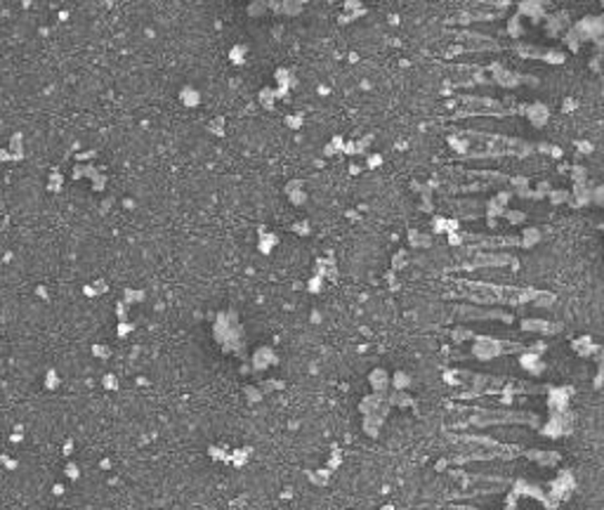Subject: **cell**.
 Returning a JSON list of instances; mask_svg holds the SVG:
<instances>
[{
	"mask_svg": "<svg viewBox=\"0 0 604 510\" xmlns=\"http://www.w3.org/2000/svg\"><path fill=\"white\" fill-rule=\"evenodd\" d=\"M198 100H201V97H198V92H196L194 88H185V90H183V102H185V105H192V107H194V105H198Z\"/></svg>",
	"mask_w": 604,
	"mask_h": 510,
	"instance_id": "6da1fadb",
	"label": "cell"
},
{
	"mask_svg": "<svg viewBox=\"0 0 604 510\" xmlns=\"http://www.w3.org/2000/svg\"><path fill=\"white\" fill-rule=\"evenodd\" d=\"M371 383H373V388H386V371H373V374H371Z\"/></svg>",
	"mask_w": 604,
	"mask_h": 510,
	"instance_id": "7a4b0ae2",
	"label": "cell"
},
{
	"mask_svg": "<svg viewBox=\"0 0 604 510\" xmlns=\"http://www.w3.org/2000/svg\"><path fill=\"white\" fill-rule=\"evenodd\" d=\"M380 164H382V159H380V156H378V154H373V156H371V159H369V166H371V168H376V166H380Z\"/></svg>",
	"mask_w": 604,
	"mask_h": 510,
	"instance_id": "3957f363",
	"label": "cell"
}]
</instances>
